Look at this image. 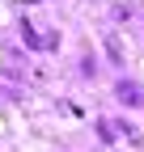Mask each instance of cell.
I'll list each match as a JSON object with an SVG mask.
<instances>
[{"label":"cell","mask_w":144,"mask_h":152,"mask_svg":"<svg viewBox=\"0 0 144 152\" xmlns=\"http://www.w3.org/2000/svg\"><path fill=\"white\" fill-rule=\"evenodd\" d=\"M119 97H123V102H132V106H140V102H144V93H140V85H127V80H123V85H119Z\"/></svg>","instance_id":"1"}]
</instances>
